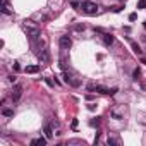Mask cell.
<instances>
[{"label":"cell","mask_w":146,"mask_h":146,"mask_svg":"<svg viewBox=\"0 0 146 146\" xmlns=\"http://www.w3.org/2000/svg\"><path fill=\"white\" fill-rule=\"evenodd\" d=\"M81 11L84 14H96L98 12V5H96L94 2H89V0H84V2L81 4Z\"/></svg>","instance_id":"6da1fadb"},{"label":"cell","mask_w":146,"mask_h":146,"mask_svg":"<svg viewBox=\"0 0 146 146\" xmlns=\"http://www.w3.org/2000/svg\"><path fill=\"white\" fill-rule=\"evenodd\" d=\"M22 29H24V33L29 36V38H38L40 36V28H36V26H29V24H24L22 26Z\"/></svg>","instance_id":"7a4b0ae2"},{"label":"cell","mask_w":146,"mask_h":146,"mask_svg":"<svg viewBox=\"0 0 146 146\" xmlns=\"http://www.w3.org/2000/svg\"><path fill=\"white\" fill-rule=\"evenodd\" d=\"M59 45H60V48L62 50H69L71 48V45H72V40L65 34V36H60V40H59Z\"/></svg>","instance_id":"3957f363"},{"label":"cell","mask_w":146,"mask_h":146,"mask_svg":"<svg viewBox=\"0 0 146 146\" xmlns=\"http://www.w3.org/2000/svg\"><path fill=\"white\" fill-rule=\"evenodd\" d=\"M21 94H22V86H21V84H16L14 89H12V100L17 102V100L21 98Z\"/></svg>","instance_id":"277c9868"},{"label":"cell","mask_w":146,"mask_h":146,"mask_svg":"<svg viewBox=\"0 0 146 146\" xmlns=\"http://www.w3.org/2000/svg\"><path fill=\"white\" fill-rule=\"evenodd\" d=\"M96 91L102 93V94H115V93H117V88L108 89V88H105V86H96Z\"/></svg>","instance_id":"5b68a950"},{"label":"cell","mask_w":146,"mask_h":146,"mask_svg":"<svg viewBox=\"0 0 146 146\" xmlns=\"http://www.w3.org/2000/svg\"><path fill=\"white\" fill-rule=\"evenodd\" d=\"M129 43H131V48H132V52L134 54H137V55H141L143 54V50H141V46L136 43V41H132V40H129Z\"/></svg>","instance_id":"8992f818"},{"label":"cell","mask_w":146,"mask_h":146,"mask_svg":"<svg viewBox=\"0 0 146 146\" xmlns=\"http://www.w3.org/2000/svg\"><path fill=\"white\" fill-rule=\"evenodd\" d=\"M46 141H48L46 137H38V139H33V141H31V144H33V146H45V144H46Z\"/></svg>","instance_id":"52a82bcc"},{"label":"cell","mask_w":146,"mask_h":146,"mask_svg":"<svg viewBox=\"0 0 146 146\" xmlns=\"http://www.w3.org/2000/svg\"><path fill=\"white\" fill-rule=\"evenodd\" d=\"M38 59H40L41 62H48V60H50V57H48V52H46V50H41V52L38 54Z\"/></svg>","instance_id":"ba28073f"},{"label":"cell","mask_w":146,"mask_h":146,"mask_svg":"<svg viewBox=\"0 0 146 146\" xmlns=\"http://www.w3.org/2000/svg\"><path fill=\"white\" fill-rule=\"evenodd\" d=\"M103 43L105 45H112L114 43V36L110 33H103Z\"/></svg>","instance_id":"9c48e42d"},{"label":"cell","mask_w":146,"mask_h":146,"mask_svg":"<svg viewBox=\"0 0 146 146\" xmlns=\"http://www.w3.org/2000/svg\"><path fill=\"white\" fill-rule=\"evenodd\" d=\"M24 71H26V74H36L40 71V65H28Z\"/></svg>","instance_id":"30bf717a"},{"label":"cell","mask_w":146,"mask_h":146,"mask_svg":"<svg viewBox=\"0 0 146 146\" xmlns=\"http://www.w3.org/2000/svg\"><path fill=\"white\" fill-rule=\"evenodd\" d=\"M43 131H45V137H46V139H52V137H54V132H52V127H50V126H45Z\"/></svg>","instance_id":"8fae6325"},{"label":"cell","mask_w":146,"mask_h":146,"mask_svg":"<svg viewBox=\"0 0 146 146\" xmlns=\"http://www.w3.org/2000/svg\"><path fill=\"white\" fill-rule=\"evenodd\" d=\"M2 12H4V14H7V16H9V14H12V11L9 9V5H7L5 0H2Z\"/></svg>","instance_id":"7c38bea8"},{"label":"cell","mask_w":146,"mask_h":146,"mask_svg":"<svg viewBox=\"0 0 146 146\" xmlns=\"http://www.w3.org/2000/svg\"><path fill=\"white\" fill-rule=\"evenodd\" d=\"M2 114H4L5 117H12V115H14V110H11V108H2Z\"/></svg>","instance_id":"4fadbf2b"},{"label":"cell","mask_w":146,"mask_h":146,"mask_svg":"<svg viewBox=\"0 0 146 146\" xmlns=\"http://www.w3.org/2000/svg\"><path fill=\"white\" fill-rule=\"evenodd\" d=\"M137 9H146V0H139V4H137Z\"/></svg>","instance_id":"5bb4252c"},{"label":"cell","mask_w":146,"mask_h":146,"mask_svg":"<svg viewBox=\"0 0 146 146\" xmlns=\"http://www.w3.org/2000/svg\"><path fill=\"white\" fill-rule=\"evenodd\" d=\"M62 77H64V81H65V83H71V81H72V79H71V76H69L67 72H64V76H62Z\"/></svg>","instance_id":"9a60e30c"},{"label":"cell","mask_w":146,"mask_h":146,"mask_svg":"<svg viewBox=\"0 0 146 146\" xmlns=\"http://www.w3.org/2000/svg\"><path fill=\"white\" fill-rule=\"evenodd\" d=\"M108 144H119V139H115V137H108Z\"/></svg>","instance_id":"2e32d148"},{"label":"cell","mask_w":146,"mask_h":146,"mask_svg":"<svg viewBox=\"0 0 146 146\" xmlns=\"http://www.w3.org/2000/svg\"><path fill=\"white\" fill-rule=\"evenodd\" d=\"M12 67H14V72H19V71H21V65H19L17 62H14V65H12Z\"/></svg>","instance_id":"e0dca14e"},{"label":"cell","mask_w":146,"mask_h":146,"mask_svg":"<svg viewBox=\"0 0 146 146\" xmlns=\"http://www.w3.org/2000/svg\"><path fill=\"white\" fill-rule=\"evenodd\" d=\"M139 74H141V72H139V69H134V72H132L134 79H137V77H139Z\"/></svg>","instance_id":"ac0fdd59"},{"label":"cell","mask_w":146,"mask_h":146,"mask_svg":"<svg viewBox=\"0 0 146 146\" xmlns=\"http://www.w3.org/2000/svg\"><path fill=\"white\" fill-rule=\"evenodd\" d=\"M93 89H96V84H93V83L88 84V91H93Z\"/></svg>","instance_id":"d6986e66"},{"label":"cell","mask_w":146,"mask_h":146,"mask_svg":"<svg viewBox=\"0 0 146 146\" xmlns=\"http://www.w3.org/2000/svg\"><path fill=\"white\" fill-rule=\"evenodd\" d=\"M83 29H84V26H81V24H79V26H76V31H83Z\"/></svg>","instance_id":"ffe728a7"},{"label":"cell","mask_w":146,"mask_h":146,"mask_svg":"<svg viewBox=\"0 0 146 146\" xmlns=\"http://www.w3.org/2000/svg\"><path fill=\"white\" fill-rule=\"evenodd\" d=\"M9 81L11 83H16V76H9Z\"/></svg>","instance_id":"44dd1931"},{"label":"cell","mask_w":146,"mask_h":146,"mask_svg":"<svg viewBox=\"0 0 146 146\" xmlns=\"http://www.w3.org/2000/svg\"><path fill=\"white\" fill-rule=\"evenodd\" d=\"M76 127H77V120L74 119V120H72V129H76Z\"/></svg>","instance_id":"7402d4cb"}]
</instances>
